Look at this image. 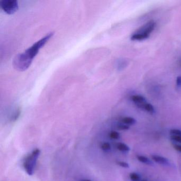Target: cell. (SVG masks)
<instances>
[{"mask_svg": "<svg viewBox=\"0 0 181 181\" xmlns=\"http://www.w3.org/2000/svg\"><path fill=\"white\" fill-rule=\"evenodd\" d=\"M54 32H50L39 41L34 43L24 53L18 54L13 59L12 64L18 71H24L29 68L33 59L38 53L39 50L48 42L54 35Z\"/></svg>", "mask_w": 181, "mask_h": 181, "instance_id": "obj_1", "label": "cell"}, {"mask_svg": "<svg viewBox=\"0 0 181 181\" xmlns=\"http://www.w3.org/2000/svg\"><path fill=\"white\" fill-rule=\"evenodd\" d=\"M41 153V150L39 149H36L32 153L28 155L24 163V167L26 173L29 175H33L36 166L37 159Z\"/></svg>", "mask_w": 181, "mask_h": 181, "instance_id": "obj_2", "label": "cell"}, {"mask_svg": "<svg viewBox=\"0 0 181 181\" xmlns=\"http://www.w3.org/2000/svg\"><path fill=\"white\" fill-rule=\"evenodd\" d=\"M0 7L7 15H13L18 10V2L17 0H2Z\"/></svg>", "mask_w": 181, "mask_h": 181, "instance_id": "obj_3", "label": "cell"}, {"mask_svg": "<svg viewBox=\"0 0 181 181\" xmlns=\"http://www.w3.org/2000/svg\"><path fill=\"white\" fill-rule=\"evenodd\" d=\"M156 27V23L153 20H150L147 22L145 25L141 28L142 30V33H144L149 36L150 33L153 31Z\"/></svg>", "mask_w": 181, "mask_h": 181, "instance_id": "obj_4", "label": "cell"}, {"mask_svg": "<svg viewBox=\"0 0 181 181\" xmlns=\"http://www.w3.org/2000/svg\"><path fill=\"white\" fill-rule=\"evenodd\" d=\"M152 158L156 163H158L159 164L168 165L169 164V160L166 157L161 156L152 155Z\"/></svg>", "mask_w": 181, "mask_h": 181, "instance_id": "obj_5", "label": "cell"}, {"mask_svg": "<svg viewBox=\"0 0 181 181\" xmlns=\"http://www.w3.org/2000/svg\"><path fill=\"white\" fill-rule=\"evenodd\" d=\"M149 36L144 33H135L131 37V41H142L148 38Z\"/></svg>", "mask_w": 181, "mask_h": 181, "instance_id": "obj_6", "label": "cell"}, {"mask_svg": "<svg viewBox=\"0 0 181 181\" xmlns=\"http://www.w3.org/2000/svg\"><path fill=\"white\" fill-rule=\"evenodd\" d=\"M131 99L133 102L137 104L142 103H147L145 98L140 95H135L131 97Z\"/></svg>", "mask_w": 181, "mask_h": 181, "instance_id": "obj_7", "label": "cell"}, {"mask_svg": "<svg viewBox=\"0 0 181 181\" xmlns=\"http://www.w3.org/2000/svg\"><path fill=\"white\" fill-rule=\"evenodd\" d=\"M121 121L124 124H126V125H133L135 124L137 122L135 118L131 117H126L122 118Z\"/></svg>", "mask_w": 181, "mask_h": 181, "instance_id": "obj_8", "label": "cell"}, {"mask_svg": "<svg viewBox=\"0 0 181 181\" xmlns=\"http://www.w3.org/2000/svg\"><path fill=\"white\" fill-rule=\"evenodd\" d=\"M137 158L138 160L139 161H140L141 163H144V164L147 165H152V161L149 158H148V157L144 156H137Z\"/></svg>", "mask_w": 181, "mask_h": 181, "instance_id": "obj_9", "label": "cell"}, {"mask_svg": "<svg viewBox=\"0 0 181 181\" xmlns=\"http://www.w3.org/2000/svg\"><path fill=\"white\" fill-rule=\"evenodd\" d=\"M117 148L121 152H129L130 149L129 147L127 144L123 143H118L117 144Z\"/></svg>", "mask_w": 181, "mask_h": 181, "instance_id": "obj_10", "label": "cell"}, {"mask_svg": "<svg viewBox=\"0 0 181 181\" xmlns=\"http://www.w3.org/2000/svg\"><path fill=\"white\" fill-rule=\"evenodd\" d=\"M20 109H19V108H17V109H15V111L14 112L13 114L12 115V116H11V119H10L11 121L15 122V121H17L18 120V118H19V117H20Z\"/></svg>", "mask_w": 181, "mask_h": 181, "instance_id": "obj_11", "label": "cell"}, {"mask_svg": "<svg viewBox=\"0 0 181 181\" xmlns=\"http://www.w3.org/2000/svg\"><path fill=\"white\" fill-rule=\"evenodd\" d=\"M143 109H145L146 111L148 112L149 113H151V114H153L155 112V110L153 106L152 105V104L149 103H146L145 104Z\"/></svg>", "mask_w": 181, "mask_h": 181, "instance_id": "obj_12", "label": "cell"}, {"mask_svg": "<svg viewBox=\"0 0 181 181\" xmlns=\"http://www.w3.org/2000/svg\"><path fill=\"white\" fill-rule=\"evenodd\" d=\"M130 178L132 181H139L140 180V176L135 172L131 173L130 174Z\"/></svg>", "mask_w": 181, "mask_h": 181, "instance_id": "obj_13", "label": "cell"}, {"mask_svg": "<svg viewBox=\"0 0 181 181\" xmlns=\"http://www.w3.org/2000/svg\"><path fill=\"white\" fill-rule=\"evenodd\" d=\"M109 137L112 139L117 140V139H118L120 138V134L117 132L113 131L111 132L110 134H109Z\"/></svg>", "mask_w": 181, "mask_h": 181, "instance_id": "obj_14", "label": "cell"}, {"mask_svg": "<svg viewBox=\"0 0 181 181\" xmlns=\"http://www.w3.org/2000/svg\"><path fill=\"white\" fill-rule=\"evenodd\" d=\"M101 148L104 151H108L111 149V144H109L108 142H105L102 144Z\"/></svg>", "mask_w": 181, "mask_h": 181, "instance_id": "obj_15", "label": "cell"}, {"mask_svg": "<svg viewBox=\"0 0 181 181\" xmlns=\"http://www.w3.org/2000/svg\"><path fill=\"white\" fill-rule=\"evenodd\" d=\"M117 128L118 130H120L124 131V130H128L129 129L130 126H128V125H126V124H118V126H117Z\"/></svg>", "mask_w": 181, "mask_h": 181, "instance_id": "obj_16", "label": "cell"}, {"mask_svg": "<svg viewBox=\"0 0 181 181\" xmlns=\"http://www.w3.org/2000/svg\"><path fill=\"white\" fill-rule=\"evenodd\" d=\"M117 164L118 165L120 166L124 167V168H129V165L128 163L123 161H118L117 162Z\"/></svg>", "mask_w": 181, "mask_h": 181, "instance_id": "obj_17", "label": "cell"}, {"mask_svg": "<svg viewBox=\"0 0 181 181\" xmlns=\"http://www.w3.org/2000/svg\"><path fill=\"white\" fill-rule=\"evenodd\" d=\"M170 135H181V131L178 129H172L170 130Z\"/></svg>", "mask_w": 181, "mask_h": 181, "instance_id": "obj_18", "label": "cell"}, {"mask_svg": "<svg viewBox=\"0 0 181 181\" xmlns=\"http://www.w3.org/2000/svg\"><path fill=\"white\" fill-rule=\"evenodd\" d=\"M170 138L173 141H175L176 142L181 143V135H171Z\"/></svg>", "mask_w": 181, "mask_h": 181, "instance_id": "obj_19", "label": "cell"}, {"mask_svg": "<svg viewBox=\"0 0 181 181\" xmlns=\"http://www.w3.org/2000/svg\"><path fill=\"white\" fill-rule=\"evenodd\" d=\"M176 85L178 87L181 86V76H179L176 79Z\"/></svg>", "mask_w": 181, "mask_h": 181, "instance_id": "obj_20", "label": "cell"}, {"mask_svg": "<svg viewBox=\"0 0 181 181\" xmlns=\"http://www.w3.org/2000/svg\"><path fill=\"white\" fill-rule=\"evenodd\" d=\"M173 147L174 149L177 150L178 152H181V145H179V144H174L173 145Z\"/></svg>", "mask_w": 181, "mask_h": 181, "instance_id": "obj_21", "label": "cell"}, {"mask_svg": "<svg viewBox=\"0 0 181 181\" xmlns=\"http://www.w3.org/2000/svg\"><path fill=\"white\" fill-rule=\"evenodd\" d=\"M81 181H91L90 180H89V179H83V180H82Z\"/></svg>", "mask_w": 181, "mask_h": 181, "instance_id": "obj_22", "label": "cell"}, {"mask_svg": "<svg viewBox=\"0 0 181 181\" xmlns=\"http://www.w3.org/2000/svg\"><path fill=\"white\" fill-rule=\"evenodd\" d=\"M141 181H147V180H146V179H142V180H141Z\"/></svg>", "mask_w": 181, "mask_h": 181, "instance_id": "obj_23", "label": "cell"}]
</instances>
